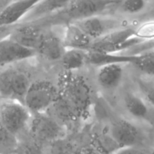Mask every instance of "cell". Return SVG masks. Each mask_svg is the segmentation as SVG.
<instances>
[{
    "mask_svg": "<svg viewBox=\"0 0 154 154\" xmlns=\"http://www.w3.org/2000/svg\"><path fill=\"white\" fill-rule=\"evenodd\" d=\"M60 95L68 102L77 119L85 120L91 113L92 93L90 86L81 76L66 72L60 78Z\"/></svg>",
    "mask_w": 154,
    "mask_h": 154,
    "instance_id": "1",
    "label": "cell"
},
{
    "mask_svg": "<svg viewBox=\"0 0 154 154\" xmlns=\"http://www.w3.org/2000/svg\"><path fill=\"white\" fill-rule=\"evenodd\" d=\"M60 95L57 87L48 81L31 82L25 97L23 104L31 114L48 112Z\"/></svg>",
    "mask_w": 154,
    "mask_h": 154,
    "instance_id": "2",
    "label": "cell"
},
{
    "mask_svg": "<svg viewBox=\"0 0 154 154\" xmlns=\"http://www.w3.org/2000/svg\"><path fill=\"white\" fill-rule=\"evenodd\" d=\"M0 98L18 101L23 99L31 81L26 72L11 67L0 68Z\"/></svg>",
    "mask_w": 154,
    "mask_h": 154,
    "instance_id": "3",
    "label": "cell"
},
{
    "mask_svg": "<svg viewBox=\"0 0 154 154\" xmlns=\"http://www.w3.org/2000/svg\"><path fill=\"white\" fill-rule=\"evenodd\" d=\"M31 117V112L23 102L5 99L0 100V122L16 137L29 127Z\"/></svg>",
    "mask_w": 154,
    "mask_h": 154,
    "instance_id": "4",
    "label": "cell"
},
{
    "mask_svg": "<svg viewBox=\"0 0 154 154\" xmlns=\"http://www.w3.org/2000/svg\"><path fill=\"white\" fill-rule=\"evenodd\" d=\"M140 43L141 42L135 36V29L125 26L93 41L90 50L120 54Z\"/></svg>",
    "mask_w": 154,
    "mask_h": 154,
    "instance_id": "5",
    "label": "cell"
},
{
    "mask_svg": "<svg viewBox=\"0 0 154 154\" xmlns=\"http://www.w3.org/2000/svg\"><path fill=\"white\" fill-rule=\"evenodd\" d=\"M93 41L125 27L121 20L102 14L72 21Z\"/></svg>",
    "mask_w": 154,
    "mask_h": 154,
    "instance_id": "6",
    "label": "cell"
},
{
    "mask_svg": "<svg viewBox=\"0 0 154 154\" xmlns=\"http://www.w3.org/2000/svg\"><path fill=\"white\" fill-rule=\"evenodd\" d=\"M120 0H71L65 13L72 21L102 14Z\"/></svg>",
    "mask_w": 154,
    "mask_h": 154,
    "instance_id": "7",
    "label": "cell"
},
{
    "mask_svg": "<svg viewBox=\"0 0 154 154\" xmlns=\"http://www.w3.org/2000/svg\"><path fill=\"white\" fill-rule=\"evenodd\" d=\"M29 128L32 134L42 141H55L63 134L59 122L47 112L35 114L31 117Z\"/></svg>",
    "mask_w": 154,
    "mask_h": 154,
    "instance_id": "8",
    "label": "cell"
},
{
    "mask_svg": "<svg viewBox=\"0 0 154 154\" xmlns=\"http://www.w3.org/2000/svg\"><path fill=\"white\" fill-rule=\"evenodd\" d=\"M108 132L119 147H139L143 139L139 129L132 123L123 119H118L113 122Z\"/></svg>",
    "mask_w": 154,
    "mask_h": 154,
    "instance_id": "9",
    "label": "cell"
},
{
    "mask_svg": "<svg viewBox=\"0 0 154 154\" xmlns=\"http://www.w3.org/2000/svg\"><path fill=\"white\" fill-rule=\"evenodd\" d=\"M36 54L35 50L20 45L8 35L0 39V68L28 60Z\"/></svg>",
    "mask_w": 154,
    "mask_h": 154,
    "instance_id": "10",
    "label": "cell"
},
{
    "mask_svg": "<svg viewBox=\"0 0 154 154\" xmlns=\"http://www.w3.org/2000/svg\"><path fill=\"white\" fill-rule=\"evenodd\" d=\"M40 0H14L0 14V28L10 26L23 20Z\"/></svg>",
    "mask_w": 154,
    "mask_h": 154,
    "instance_id": "11",
    "label": "cell"
},
{
    "mask_svg": "<svg viewBox=\"0 0 154 154\" xmlns=\"http://www.w3.org/2000/svg\"><path fill=\"white\" fill-rule=\"evenodd\" d=\"M122 65L120 63H109L99 66L97 81L102 88L113 90L120 86L123 75Z\"/></svg>",
    "mask_w": 154,
    "mask_h": 154,
    "instance_id": "12",
    "label": "cell"
},
{
    "mask_svg": "<svg viewBox=\"0 0 154 154\" xmlns=\"http://www.w3.org/2000/svg\"><path fill=\"white\" fill-rule=\"evenodd\" d=\"M63 40L51 32H43L37 48V54L50 61L60 60L65 51Z\"/></svg>",
    "mask_w": 154,
    "mask_h": 154,
    "instance_id": "13",
    "label": "cell"
},
{
    "mask_svg": "<svg viewBox=\"0 0 154 154\" xmlns=\"http://www.w3.org/2000/svg\"><path fill=\"white\" fill-rule=\"evenodd\" d=\"M62 40L65 48H75L86 51L90 50L93 42V39L73 22L66 27Z\"/></svg>",
    "mask_w": 154,
    "mask_h": 154,
    "instance_id": "14",
    "label": "cell"
},
{
    "mask_svg": "<svg viewBox=\"0 0 154 154\" xmlns=\"http://www.w3.org/2000/svg\"><path fill=\"white\" fill-rule=\"evenodd\" d=\"M124 108L126 112L132 117L141 121H151L150 105L141 96L132 93H127L123 99Z\"/></svg>",
    "mask_w": 154,
    "mask_h": 154,
    "instance_id": "15",
    "label": "cell"
},
{
    "mask_svg": "<svg viewBox=\"0 0 154 154\" xmlns=\"http://www.w3.org/2000/svg\"><path fill=\"white\" fill-rule=\"evenodd\" d=\"M71 0H40L32 7L23 20L32 21L64 11Z\"/></svg>",
    "mask_w": 154,
    "mask_h": 154,
    "instance_id": "16",
    "label": "cell"
},
{
    "mask_svg": "<svg viewBox=\"0 0 154 154\" xmlns=\"http://www.w3.org/2000/svg\"><path fill=\"white\" fill-rule=\"evenodd\" d=\"M42 35L43 32L38 28L28 25L14 29L8 36L20 45L37 52Z\"/></svg>",
    "mask_w": 154,
    "mask_h": 154,
    "instance_id": "17",
    "label": "cell"
},
{
    "mask_svg": "<svg viewBox=\"0 0 154 154\" xmlns=\"http://www.w3.org/2000/svg\"><path fill=\"white\" fill-rule=\"evenodd\" d=\"M133 59V54H122L106 53L102 51H88L87 63L96 66H103L109 63H120V64H131Z\"/></svg>",
    "mask_w": 154,
    "mask_h": 154,
    "instance_id": "18",
    "label": "cell"
},
{
    "mask_svg": "<svg viewBox=\"0 0 154 154\" xmlns=\"http://www.w3.org/2000/svg\"><path fill=\"white\" fill-rule=\"evenodd\" d=\"M88 51L75 48H66L60 61L66 72L79 70L87 64Z\"/></svg>",
    "mask_w": 154,
    "mask_h": 154,
    "instance_id": "19",
    "label": "cell"
},
{
    "mask_svg": "<svg viewBox=\"0 0 154 154\" xmlns=\"http://www.w3.org/2000/svg\"><path fill=\"white\" fill-rule=\"evenodd\" d=\"M133 54L131 64L144 74L154 76V52L138 53Z\"/></svg>",
    "mask_w": 154,
    "mask_h": 154,
    "instance_id": "20",
    "label": "cell"
},
{
    "mask_svg": "<svg viewBox=\"0 0 154 154\" xmlns=\"http://www.w3.org/2000/svg\"><path fill=\"white\" fill-rule=\"evenodd\" d=\"M50 109L53 110L54 115L57 118L56 120L57 121L60 120L62 122H69L77 119L76 116H75L74 111H72L70 105L65 100L64 98L60 95V93L57 99L53 104Z\"/></svg>",
    "mask_w": 154,
    "mask_h": 154,
    "instance_id": "21",
    "label": "cell"
},
{
    "mask_svg": "<svg viewBox=\"0 0 154 154\" xmlns=\"http://www.w3.org/2000/svg\"><path fill=\"white\" fill-rule=\"evenodd\" d=\"M17 144V137L9 132L0 122V153L14 152Z\"/></svg>",
    "mask_w": 154,
    "mask_h": 154,
    "instance_id": "22",
    "label": "cell"
},
{
    "mask_svg": "<svg viewBox=\"0 0 154 154\" xmlns=\"http://www.w3.org/2000/svg\"><path fill=\"white\" fill-rule=\"evenodd\" d=\"M135 36L141 42V43L153 40L154 20L143 23L137 28H135Z\"/></svg>",
    "mask_w": 154,
    "mask_h": 154,
    "instance_id": "23",
    "label": "cell"
},
{
    "mask_svg": "<svg viewBox=\"0 0 154 154\" xmlns=\"http://www.w3.org/2000/svg\"><path fill=\"white\" fill-rule=\"evenodd\" d=\"M123 13L135 14L142 11L146 6L145 0H120L117 4Z\"/></svg>",
    "mask_w": 154,
    "mask_h": 154,
    "instance_id": "24",
    "label": "cell"
},
{
    "mask_svg": "<svg viewBox=\"0 0 154 154\" xmlns=\"http://www.w3.org/2000/svg\"><path fill=\"white\" fill-rule=\"evenodd\" d=\"M141 97L150 105L154 108V82L148 80L141 79L138 81Z\"/></svg>",
    "mask_w": 154,
    "mask_h": 154,
    "instance_id": "25",
    "label": "cell"
},
{
    "mask_svg": "<svg viewBox=\"0 0 154 154\" xmlns=\"http://www.w3.org/2000/svg\"><path fill=\"white\" fill-rule=\"evenodd\" d=\"M111 154H150V153L141 149L138 146H132L120 147Z\"/></svg>",
    "mask_w": 154,
    "mask_h": 154,
    "instance_id": "26",
    "label": "cell"
},
{
    "mask_svg": "<svg viewBox=\"0 0 154 154\" xmlns=\"http://www.w3.org/2000/svg\"><path fill=\"white\" fill-rule=\"evenodd\" d=\"M153 48H154V39L153 40L149 41V42H143V43L139 44V45L132 48V50L134 52H135V54H138V53L147 51Z\"/></svg>",
    "mask_w": 154,
    "mask_h": 154,
    "instance_id": "27",
    "label": "cell"
},
{
    "mask_svg": "<svg viewBox=\"0 0 154 154\" xmlns=\"http://www.w3.org/2000/svg\"><path fill=\"white\" fill-rule=\"evenodd\" d=\"M14 0H0V14Z\"/></svg>",
    "mask_w": 154,
    "mask_h": 154,
    "instance_id": "28",
    "label": "cell"
},
{
    "mask_svg": "<svg viewBox=\"0 0 154 154\" xmlns=\"http://www.w3.org/2000/svg\"><path fill=\"white\" fill-rule=\"evenodd\" d=\"M0 154H19V153H17L15 152H10V153H0Z\"/></svg>",
    "mask_w": 154,
    "mask_h": 154,
    "instance_id": "29",
    "label": "cell"
},
{
    "mask_svg": "<svg viewBox=\"0 0 154 154\" xmlns=\"http://www.w3.org/2000/svg\"><path fill=\"white\" fill-rule=\"evenodd\" d=\"M150 154H154V148H153V150H152V151H151V152H150Z\"/></svg>",
    "mask_w": 154,
    "mask_h": 154,
    "instance_id": "30",
    "label": "cell"
}]
</instances>
